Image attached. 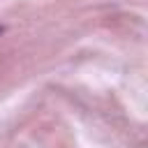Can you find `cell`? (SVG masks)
<instances>
[{"instance_id":"1","label":"cell","mask_w":148,"mask_h":148,"mask_svg":"<svg viewBox=\"0 0 148 148\" xmlns=\"http://www.w3.org/2000/svg\"><path fill=\"white\" fill-rule=\"evenodd\" d=\"M2 30H5V28H2V25H0V35H2Z\"/></svg>"}]
</instances>
